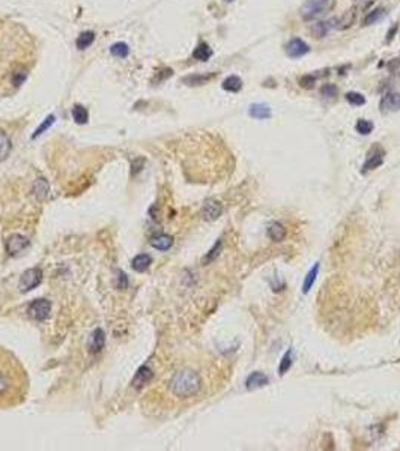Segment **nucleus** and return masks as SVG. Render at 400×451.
I'll return each instance as SVG.
<instances>
[{
    "instance_id": "obj_40",
    "label": "nucleus",
    "mask_w": 400,
    "mask_h": 451,
    "mask_svg": "<svg viewBox=\"0 0 400 451\" xmlns=\"http://www.w3.org/2000/svg\"><path fill=\"white\" fill-rule=\"evenodd\" d=\"M399 31V24H394L388 32H387V38H385V42H391L393 41V38H394V35L397 33Z\"/></svg>"
},
{
    "instance_id": "obj_26",
    "label": "nucleus",
    "mask_w": 400,
    "mask_h": 451,
    "mask_svg": "<svg viewBox=\"0 0 400 451\" xmlns=\"http://www.w3.org/2000/svg\"><path fill=\"white\" fill-rule=\"evenodd\" d=\"M95 41V33L88 31V32H83L78 38H77V48L78 50H84L88 47H91Z\"/></svg>"
},
{
    "instance_id": "obj_28",
    "label": "nucleus",
    "mask_w": 400,
    "mask_h": 451,
    "mask_svg": "<svg viewBox=\"0 0 400 451\" xmlns=\"http://www.w3.org/2000/svg\"><path fill=\"white\" fill-rule=\"evenodd\" d=\"M72 118L77 124H86L89 121V113L83 105H75L72 108Z\"/></svg>"
},
{
    "instance_id": "obj_17",
    "label": "nucleus",
    "mask_w": 400,
    "mask_h": 451,
    "mask_svg": "<svg viewBox=\"0 0 400 451\" xmlns=\"http://www.w3.org/2000/svg\"><path fill=\"white\" fill-rule=\"evenodd\" d=\"M211 56H212V50L206 42H200L193 51V58L200 62H206L208 59H211Z\"/></svg>"
},
{
    "instance_id": "obj_35",
    "label": "nucleus",
    "mask_w": 400,
    "mask_h": 451,
    "mask_svg": "<svg viewBox=\"0 0 400 451\" xmlns=\"http://www.w3.org/2000/svg\"><path fill=\"white\" fill-rule=\"evenodd\" d=\"M316 80H318V77H316V75H313V74H307V75H304V77H302V78L300 80L301 88L311 89V88L316 84Z\"/></svg>"
},
{
    "instance_id": "obj_32",
    "label": "nucleus",
    "mask_w": 400,
    "mask_h": 451,
    "mask_svg": "<svg viewBox=\"0 0 400 451\" xmlns=\"http://www.w3.org/2000/svg\"><path fill=\"white\" fill-rule=\"evenodd\" d=\"M355 129H357L360 134H363V135H368V134L373 131V124H372L370 121H367V119H360V121L357 122V125H355Z\"/></svg>"
},
{
    "instance_id": "obj_13",
    "label": "nucleus",
    "mask_w": 400,
    "mask_h": 451,
    "mask_svg": "<svg viewBox=\"0 0 400 451\" xmlns=\"http://www.w3.org/2000/svg\"><path fill=\"white\" fill-rule=\"evenodd\" d=\"M268 384H269V378H268L265 373H262V372H253V373L247 378V381H245V385H247L248 389H256V388L267 387Z\"/></svg>"
},
{
    "instance_id": "obj_15",
    "label": "nucleus",
    "mask_w": 400,
    "mask_h": 451,
    "mask_svg": "<svg viewBox=\"0 0 400 451\" xmlns=\"http://www.w3.org/2000/svg\"><path fill=\"white\" fill-rule=\"evenodd\" d=\"M217 74L212 72V74H193V75H188L185 77L182 81L188 86H202V84H206L208 81H211Z\"/></svg>"
},
{
    "instance_id": "obj_7",
    "label": "nucleus",
    "mask_w": 400,
    "mask_h": 451,
    "mask_svg": "<svg viewBox=\"0 0 400 451\" xmlns=\"http://www.w3.org/2000/svg\"><path fill=\"white\" fill-rule=\"evenodd\" d=\"M310 51V47L300 39V38H292L288 44H286V54L292 59H298L302 58L304 54H307Z\"/></svg>"
},
{
    "instance_id": "obj_16",
    "label": "nucleus",
    "mask_w": 400,
    "mask_h": 451,
    "mask_svg": "<svg viewBox=\"0 0 400 451\" xmlns=\"http://www.w3.org/2000/svg\"><path fill=\"white\" fill-rule=\"evenodd\" d=\"M268 236L271 238V241L280 242V241H283L286 238V229L280 223L272 221L271 224L268 226Z\"/></svg>"
},
{
    "instance_id": "obj_33",
    "label": "nucleus",
    "mask_w": 400,
    "mask_h": 451,
    "mask_svg": "<svg viewBox=\"0 0 400 451\" xmlns=\"http://www.w3.org/2000/svg\"><path fill=\"white\" fill-rule=\"evenodd\" d=\"M26 77H27V71L26 69H15L14 72H12V77H11V80H12V84L14 86H20V84H23V81L26 80Z\"/></svg>"
},
{
    "instance_id": "obj_2",
    "label": "nucleus",
    "mask_w": 400,
    "mask_h": 451,
    "mask_svg": "<svg viewBox=\"0 0 400 451\" xmlns=\"http://www.w3.org/2000/svg\"><path fill=\"white\" fill-rule=\"evenodd\" d=\"M202 381L200 376L193 370H181L175 373V376L170 379L168 388L170 391L181 399H188L196 396L200 391Z\"/></svg>"
},
{
    "instance_id": "obj_41",
    "label": "nucleus",
    "mask_w": 400,
    "mask_h": 451,
    "mask_svg": "<svg viewBox=\"0 0 400 451\" xmlns=\"http://www.w3.org/2000/svg\"><path fill=\"white\" fill-rule=\"evenodd\" d=\"M226 2H232V0H226Z\"/></svg>"
},
{
    "instance_id": "obj_30",
    "label": "nucleus",
    "mask_w": 400,
    "mask_h": 451,
    "mask_svg": "<svg viewBox=\"0 0 400 451\" xmlns=\"http://www.w3.org/2000/svg\"><path fill=\"white\" fill-rule=\"evenodd\" d=\"M292 367V351L289 349L286 354L283 355L281 361H280V365H278V375H284L289 372V369Z\"/></svg>"
},
{
    "instance_id": "obj_20",
    "label": "nucleus",
    "mask_w": 400,
    "mask_h": 451,
    "mask_svg": "<svg viewBox=\"0 0 400 451\" xmlns=\"http://www.w3.org/2000/svg\"><path fill=\"white\" fill-rule=\"evenodd\" d=\"M151 244H152L154 248L161 250V251H166V250H168V248L172 247L173 239H172V236H168V235H158V236L152 238Z\"/></svg>"
},
{
    "instance_id": "obj_23",
    "label": "nucleus",
    "mask_w": 400,
    "mask_h": 451,
    "mask_svg": "<svg viewBox=\"0 0 400 451\" xmlns=\"http://www.w3.org/2000/svg\"><path fill=\"white\" fill-rule=\"evenodd\" d=\"M34 194L38 200H44L48 195V182L42 178H39L38 181H35L34 185Z\"/></svg>"
},
{
    "instance_id": "obj_21",
    "label": "nucleus",
    "mask_w": 400,
    "mask_h": 451,
    "mask_svg": "<svg viewBox=\"0 0 400 451\" xmlns=\"http://www.w3.org/2000/svg\"><path fill=\"white\" fill-rule=\"evenodd\" d=\"M318 274H319V263H316L310 271H308V274L304 277V283H302V293H308L310 289H311V286L315 285V281H316V277H318Z\"/></svg>"
},
{
    "instance_id": "obj_11",
    "label": "nucleus",
    "mask_w": 400,
    "mask_h": 451,
    "mask_svg": "<svg viewBox=\"0 0 400 451\" xmlns=\"http://www.w3.org/2000/svg\"><path fill=\"white\" fill-rule=\"evenodd\" d=\"M358 12H360V5H354L352 8H349L346 12H343V15L337 20V29L340 31H346L349 29L355 21H357V17H358Z\"/></svg>"
},
{
    "instance_id": "obj_36",
    "label": "nucleus",
    "mask_w": 400,
    "mask_h": 451,
    "mask_svg": "<svg viewBox=\"0 0 400 451\" xmlns=\"http://www.w3.org/2000/svg\"><path fill=\"white\" fill-rule=\"evenodd\" d=\"M53 122H54V116L51 115V116H48V118H47V119H45V121H44V122L41 124V127H39V128L35 131L34 138H35V137H38V135H41V134H42V132L45 131V129L50 128V127L53 125Z\"/></svg>"
},
{
    "instance_id": "obj_9",
    "label": "nucleus",
    "mask_w": 400,
    "mask_h": 451,
    "mask_svg": "<svg viewBox=\"0 0 400 451\" xmlns=\"http://www.w3.org/2000/svg\"><path fill=\"white\" fill-rule=\"evenodd\" d=\"M221 212H223L221 205H220L217 200H214V199L206 200L205 205H203V208H202V217H203L206 221H214V220H217V218L221 215Z\"/></svg>"
},
{
    "instance_id": "obj_19",
    "label": "nucleus",
    "mask_w": 400,
    "mask_h": 451,
    "mask_svg": "<svg viewBox=\"0 0 400 451\" xmlns=\"http://www.w3.org/2000/svg\"><path fill=\"white\" fill-rule=\"evenodd\" d=\"M223 89L227 91V92H232V94H236L242 89V80L238 77V75H229L224 81H223Z\"/></svg>"
},
{
    "instance_id": "obj_18",
    "label": "nucleus",
    "mask_w": 400,
    "mask_h": 451,
    "mask_svg": "<svg viewBox=\"0 0 400 451\" xmlns=\"http://www.w3.org/2000/svg\"><path fill=\"white\" fill-rule=\"evenodd\" d=\"M250 116L254 119H268L271 116V108L265 104H253L250 107Z\"/></svg>"
},
{
    "instance_id": "obj_14",
    "label": "nucleus",
    "mask_w": 400,
    "mask_h": 451,
    "mask_svg": "<svg viewBox=\"0 0 400 451\" xmlns=\"http://www.w3.org/2000/svg\"><path fill=\"white\" fill-rule=\"evenodd\" d=\"M104 343H105V335H104V331L98 328L94 331L92 337H91V342H89V351L92 354H98L101 349L104 348Z\"/></svg>"
},
{
    "instance_id": "obj_31",
    "label": "nucleus",
    "mask_w": 400,
    "mask_h": 451,
    "mask_svg": "<svg viewBox=\"0 0 400 451\" xmlns=\"http://www.w3.org/2000/svg\"><path fill=\"white\" fill-rule=\"evenodd\" d=\"M346 101L349 104H352V105H357V107L366 104V98H364V95H361L360 92H348L346 94Z\"/></svg>"
},
{
    "instance_id": "obj_25",
    "label": "nucleus",
    "mask_w": 400,
    "mask_h": 451,
    "mask_svg": "<svg viewBox=\"0 0 400 451\" xmlns=\"http://www.w3.org/2000/svg\"><path fill=\"white\" fill-rule=\"evenodd\" d=\"M152 378V372L148 369V367H141L138 372H137V375H135V378H134L133 381V385L134 387H141V385H145L149 379Z\"/></svg>"
},
{
    "instance_id": "obj_29",
    "label": "nucleus",
    "mask_w": 400,
    "mask_h": 451,
    "mask_svg": "<svg viewBox=\"0 0 400 451\" xmlns=\"http://www.w3.org/2000/svg\"><path fill=\"white\" fill-rule=\"evenodd\" d=\"M110 53L116 58H127L130 53V48L125 42H116L110 47Z\"/></svg>"
},
{
    "instance_id": "obj_3",
    "label": "nucleus",
    "mask_w": 400,
    "mask_h": 451,
    "mask_svg": "<svg viewBox=\"0 0 400 451\" xmlns=\"http://www.w3.org/2000/svg\"><path fill=\"white\" fill-rule=\"evenodd\" d=\"M335 8V0H305L300 8V15L304 21H313Z\"/></svg>"
},
{
    "instance_id": "obj_8",
    "label": "nucleus",
    "mask_w": 400,
    "mask_h": 451,
    "mask_svg": "<svg viewBox=\"0 0 400 451\" xmlns=\"http://www.w3.org/2000/svg\"><path fill=\"white\" fill-rule=\"evenodd\" d=\"M379 108L382 113H393V111H399L400 110V92H387L381 102H379Z\"/></svg>"
},
{
    "instance_id": "obj_4",
    "label": "nucleus",
    "mask_w": 400,
    "mask_h": 451,
    "mask_svg": "<svg viewBox=\"0 0 400 451\" xmlns=\"http://www.w3.org/2000/svg\"><path fill=\"white\" fill-rule=\"evenodd\" d=\"M384 157H385V151L379 145H375L367 152V158L364 164H363V167H361V173H367V172H372V170L381 167L382 162H384Z\"/></svg>"
},
{
    "instance_id": "obj_10",
    "label": "nucleus",
    "mask_w": 400,
    "mask_h": 451,
    "mask_svg": "<svg viewBox=\"0 0 400 451\" xmlns=\"http://www.w3.org/2000/svg\"><path fill=\"white\" fill-rule=\"evenodd\" d=\"M29 247V241L27 238H24L23 235H12L8 241H6V251L12 256L21 253L24 248Z\"/></svg>"
},
{
    "instance_id": "obj_27",
    "label": "nucleus",
    "mask_w": 400,
    "mask_h": 451,
    "mask_svg": "<svg viewBox=\"0 0 400 451\" xmlns=\"http://www.w3.org/2000/svg\"><path fill=\"white\" fill-rule=\"evenodd\" d=\"M384 15H385V9L384 8H376V9L367 12V15L364 17V20H363V24L364 26H370V24L379 21Z\"/></svg>"
},
{
    "instance_id": "obj_24",
    "label": "nucleus",
    "mask_w": 400,
    "mask_h": 451,
    "mask_svg": "<svg viewBox=\"0 0 400 451\" xmlns=\"http://www.w3.org/2000/svg\"><path fill=\"white\" fill-rule=\"evenodd\" d=\"M11 149H12V145L9 137L5 132H0V162L8 158V155L11 154Z\"/></svg>"
},
{
    "instance_id": "obj_22",
    "label": "nucleus",
    "mask_w": 400,
    "mask_h": 451,
    "mask_svg": "<svg viewBox=\"0 0 400 451\" xmlns=\"http://www.w3.org/2000/svg\"><path fill=\"white\" fill-rule=\"evenodd\" d=\"M152 263V258L149 255H138L133 259V268L137 272H143L146 271Z\"/></svg>"
},
{
    "instance_id": "obj_37",
    "label": "nucleus",
    "mask_w": 400,
    "mask_h": 451,
    "mask_svg": "<svg viewBox=\"0 0 400 451\" xmlns=\"http://www.w3.org/2000/svg\"><path fill=\"white\" fill-rule=\"evenodd\" d=\"M321 95L324 98H334L337 95V88L334 84H324L321 89Z\"/></svg>"
},
{
    "instance_id": "obj_1",
    "label": "nucleus",
    "mask_w": 400,
    "mask_h": 451,
    "mask_svg": "<svg viewBox=\"0 0 400 451\" xmlns=\"http://www.w3.org/2000/svg\"><path fill=\"white\" fill-rule=\"evenodd\" d=\"M29 391V376L20 359L0 346V409L21 405Z\"/></svg>"
},
{
    "instance_id": "obj_39",
    "label": "nucleus",
    "mask_w": 400,
    "mask_h": 451,
    "mask_svg": "<svg viewBox=\"0 0 400 451\" xmlns=\"http://www.w3.org/2000/svg\"><path fill=\"white\" fill-rule=\"evenodd\" d=\"M388 68L393 74H400V58L399 59H393L390 64H388Z\"/></svg>"
},
{
    "instance_id": "obj_12",
    "label": "nucleus",
    "mask_w": 400,
    "mask_h": 451,
    "mask_svg": "<svg viewBox=\"0 0 400 451\" xmlns=\"http://www.w3.org/2000/svg\"><path fill=\"white\" fill-rule=\"evenodd\" d=\"M335 23H337V18H331L328 21H316L315 24H311L310 33L315 38H324V36H327L328 33L331 32L334 27H337Z\"/></svg>"
},
{
    "instance_id": "obj_6",
    "label": "nucleus",
    "mask_w": 400,
    "mask_h": 451,
    "mask_svg": "<svg viewBox=\"0 0 400 451\" xmlns=\"http://www.w3.org/2000/svg\"><path fill=\"white\" fill-rule=\"evenodd\" d=\"M50 312H51V304L47 299H36L27 308L29 316L34 318L35 321H45L50 316Z\"/></svg>"
},
{
    "instance_id": "obj_38",
    "label": "nucleus",
    "mask_w": 400,
    "mask_h": 451,
    "mask_svg": "<svg viewBox=\"0 0 400 451\" xmlns=\"http://www.w3.org/2000/svg\"><path fill=\"white\" fill-rule=\"evenodd\" d=\"M155 75H157V78H155V83H161V81H164L166 78H168V77H172V75H173V71H172L170 68H166V69H161V71H158Z\"/></svg>"
},
{
    "instance_id": "obj_5",
    "label": "nucleus",
    "mask_w": 400,
    "mask_h": 451,
    "mask_svg": "<svg viewBox=\"0 0 400 451\" xmlns=\"http://www.w3.org/2000/svg\"><path fill=\"white\" fill-rule=\"evenodd\" d=\"M41 281H42V271L39 268H31L21 275L20 290L21 292H29V290L35 289L36 286H39Z\"/></svg>"
},
{
    "instance_id": "obj_34",
    "label": "nucleus",
    "mask_w": 400,
    "mask_h": 451,
    "mask_svg": "<svg viewBox=\"0 0 400 451\" xmlns=\"http://www.w3.org/2000/svg\"><path fill=\"white\" fill-rule=\"evenodd\" d=\"M221 247H223V242H221V241H218V242L214 245V248H212V250H211V251H209V253L205 256V259H203V263L206 265V263H211L212 260H215V259H217V256L220 255V251H221Z\"/></svg>"
}]
</instances>
